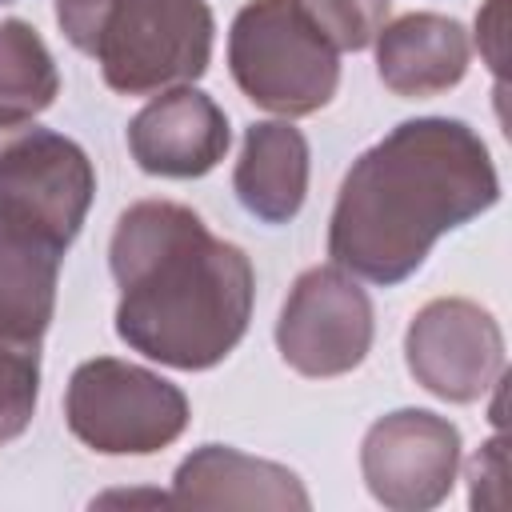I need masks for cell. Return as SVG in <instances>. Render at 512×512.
Masks as SVG:
<instances>
[{
    "label": "cell",
    "mask_w": 512,
    "mask_h": 512,
    "mask_svg": "<svg viewBox=\"0 0 512 512\" xmlns=\"http://www.w3.org/2000/svg\"><path fill=\"white\" fill-rule=\"evenodd\" d=\"M228 116L200 88H164L128 124V152L148 176L192 180L212 172L228 152Z\"/></svg>",
    "instance_id": "obj_11"
},
{
    "label": "cell",
    "mask_w": 512,
    "mask_h": 512,
    "mask_svg": "<svg viewBox=\"0 0 512 512\" xmlns=\"http://www.w3.org/2000/svg\"><path fill=\"white\" fill-rule=\"evenodd\" d=\"M0 4H8V0H0Z\"/></svg>",
    "instance_id": "obj_19"
},
{
    "label": "cell",
    "mask_w": 512,
    "mask_h": 512,
    "mask_svg": "<svg viewBox=\"0 0 512 512\" xmlns=\"http://www.w3.org/2000/svg\"><path fill=\"white\" fill-rule=\"evenodd\" d=\"M60 72L28 20H0V124H28L52 108Z\"/></svg>",
    "instance_id": "obj_14"
},
{
    "label": "cell",
    "mask_w": 512,
    "mask_h": 512,
    "mask_svg": "<svg viewBox=\"0 0 512 512\" xmlns=\"http://www.w3.org/2000/svg\"><path fill=\"white\" fill-rule=\"evenodd\" d=\"M212 32L216 24L204 0H116L92 56L112 92L148 96L204 76Z\"/></svg>",
    "instance_id": "obj_4"
},
{
    "label": "cell",
    "mask_w": 512,
    "mask_h": 512,
    "mask_svg": "<svg viewBox=\"0 0 512 512\" xmlns=\"http://www.w3.org/2000/svg\"><path fill=\"white\" fill-rule=\"evenodd\" d=\"M68 236L32 208L0 196V344L36 348L56 312Z\"/></svg>",
    "instance_id": "obj_10"
},
{
    "label": "cell",
    "mask_w": 512,
    "mask_h": 512,
    "mask_svg": "<svg viewBox=\"0 0 512 512\" xmlns=\"http://www.w3.org/2000/svg\"><path fill=\"white\" fill-rule=\"evenodd\" d=\"M76 440L104 456H148L172 444L188 424V400L176 384L116 356L84 360L64 396Z\"/></svg>",
    "instance_id": "obj_5"
},
{
    "label": "cell",
    "mask_w": 512,
    "mask_h": 512,
    "mask_svg": "<svg viewBox=\"0 0 512 512\" xmlns=\"http://www.w3.org/2000/svg\"><path fill=\"white\" fill-rule=\"evenodd\" d=\"M504 4L508 0H488V8L476 16V32H480L476 40H480V52L496 76L504 72Z\"/></svg>",
    "instance_id": "obj_18"
},
{
    "label": "cell",
    "mask_w": 512,
    "mask_h": 512,
    "mask_svg": "<svg viewBox=\"0 0 512 512\" xmlns=\"http://www.w3.org/2000/svg\"><path fill=\"white\" fill-rule=\"evenodd\" d=\"M460 432L436 412L400 408L380 416L360 448L368 492L388 508H428L456 476Z\"/></svg>",
    "instance_id": "obj_8"
},
{
    "label": "cell",
    "mask_w": 512,
    "mask_h": 512,
    "mask_svg": "<svg viewBox=\"0 0 512 512\" xmlns=\"http://www.w3.org/2000/svg\"><path fill=\"white\" fill-rule=\"evenodd\" d=\"M228 68L240 92L276 116H312L340 84L336 48L296 0H248L228 32Z\"/></svg>",
    "instance_id": "obj_3"
},
{
    "label": "cell",
    "mask_w": 512,
    "mask_h": 512,
    "mask_svg": "<svg viewBox=\"0 0 512 512\" xmlns=\"http://www.w3.org/2000/svg\"><path fill=\"white\" fill-rule=\"evenodd\" d=\"M276 348L288 368L312 380L352 372L372 348L368 292L336 264L308 268L280 308Z\"/></svg>",
    "instance_id": "obj_6"
},
{
    "label": "cell",
    "mask_w": 512,
    "mask_h": 512,
    "mask_svg": "<svg viewBox=\"0 0 512 512\" xmlns=\"http://www.w3.org/2000/svg\"><path fill=\"white\" fill-rule=\"evenodd\" d=\"M112 4L116 0H56V20H60V32L68 36V44L92 56V44H96L100 24Z\"/></svg>",
    "instance_id": "obj_17"
},
{
    "label": "cell",
    "mask_w": 512,
    "mask_h": 512,
    "mask_svg": "<svg viewBox=\"0 0 512 512\" xmlns=\"http://www.w3.org/2000/svg\"><path fill=\"white\" fill-rule=\"evenodd\" d=\"M404 360L416 384L440 400H480L504 368V336L488 308L448 296L424 304L404 332Z\"/></svg>",
    "instance_id": "obj_7"
},
{
    "label": "cell",
    "mask_w": 512,
    "mask_h": 512,
    "mask_svg": "<svg viewBox=\"0 0 512 512\" xmlns=\"http://www.w3.org/2000/svg\"><path fill=\"white\" fill-rule=\"evenodd\" d=\"M108 260L120 284L116 336L132 352L204 372L248 332L256 272L192 208L176 200L132 204L116 220Z\"/></svg>",
    "instance_id": "obj_2"
},
{
    "label": "cell",
    "mask_w": 512,
    "mask_h": 512,
    "mask_svg": "<svg viewBox=\"0 0 512 512\" xmlns=\"http://www.w3.org/2000/svg\"><path fill=\"white\" fill-rule=\"evenodd\" d=\"M376 72L396 96H436L464 80L468 72V36L452 16L412 12L380 28Z\"/></svg>",
    "instance_id": "obj_12"
},
{
    "label": "cell",
    "mask_w": 512,
    "mask_h": 512,
    "mask_svg": "<svg viewBox=\"0 0 512 512\" xmlns=\"http://www.w3.org/2000/svg\"><path fill=\"white\" fill-rule=\"evenodd\" d=\"M236 200L260 224H288L308 192V140L288 120H260L244 132L232 172Z\"/></svg>",
    "instance_id": "obj_13"
},
{
    "label": "cell",
    "mask_w": 512,
    "mask_h": 512,
    "mask_svg": "<svg viewBox=\"0 0 512 512\" xmlns=\"http://www.w3.org/2000/svg\"><path fill=\"white\" fill-rule=\"evenodd\" d=\"M296 4L336 52L368 48L388 16V0H296Z\"/></svg>",
    "instance_id": "obj_15"
},
{
    "label": "cell",
    "mask_w": 512,
    "mask_h": 512,
    "mask_svg": "<svg viewBox=\"0 0 512 512\" xmlns=\"http://www.w3.org/2000/svg\"><path fill=\"white\" fill-rule=\"evenodd\" d=\"M496 200V164L464 120H404L348 168L328 224V256L336 268L392 288L424 264L444 232Z\"/></svg>",
    "instance_id": "obj_1"
},
{
    "label": "cell",
    "mask_w": 512,
    "mask_h": 512,
    "mask_svg": "<svg viewBox=\"0 0 512 512\" xmlns=\"http://www.w3.org/2000/svg\"><path fill=\"white\" fill-rule=\"evenodd\" d=\"M96 192L84 148L40 124H0V196L32 208L68 240L80 236Z\"/></svg>",
    "instance_id": "obj_9"
},
{
    "label": "cell",
    "mask_w": 512,
    "mask_h": 512,
    "mask_svg": "<svg viewBox=\"0 0 512 512\" xmlns=\"http://www.w3.org/2000/svg\"><path fill=\"white\" fill-rule=\"evenodd\" d=\"M36 396H40L36 348L0 344V444L16 440L32 424Z\"/></svg>",
    "instance_id": "obj_16"
}]
</instances>
